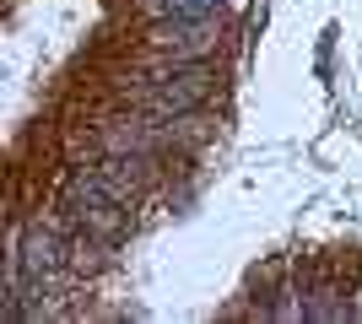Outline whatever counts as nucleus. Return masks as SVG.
<instances>
[{"mask_svg": "<svg viewBox=\"0 0 362 324\" xmlns=\"http://www.w3.org/2000/svg\"><path fill=\"white\" fill-rule=\"evenodd\" d=\"M351 319H362V292H357V303H351Z\"/></svg>", "mask_w": 362, "mask_h": 324, "instance_id": "8", "label": "nucleus"}, {"mask_svg": "<svg viewBox=\"0 0 362 324\" xmlns=\"http://www.w3.org/2000/svg\"><path fill=\"white\" fill-rule=\"evenodd\" d=\"M76 222L81 227H92L98 238H119L124 232V205H71Z\"/></svg>", "mask_w": 362, "mask_h": 324, "instance_id": "5", "label": "nucleus"}, {"mask_svg": "<svg viewBox=\"0 0 362 324\" xmlns=\"http://www.w3.org/2000/svg\"><path fill=\"white\" fill-rule=\"evenodd\" d=\"M222 0H146L151 16H216Z\"/></svg>", "mask_w": 362, "mask_h": 324, "instance_id": "6", "label": "nucleus"}, {"mask_svg": "<svg viewBox=\"0 0 362 324\" xmlns=\"http://www.w3.org/2000/svg\"><path fill=\"white\" fill-rule=\"evenodd\" d=\"M206 92H211V71L200 60H173V71H168V76H151L136 92V103L146 108V114H157V119H184V114H195V108L206 103Z\"/></svg>", "mask_w": 362, "mask_h": 324, "instance_id": "1", "label": "nucleus"}, {"mask_svg": "<svg viewBox=\"0 0 362 324\" xmlns=\"http://www.w3.org/2000/svg\"><path fill=\"white\" fill-rule=\"evenodd\" d=\"M103 152L108 157H136V162H146V157H157L163 152V130H151V124H130V119H119V124H103Z\"/></svg>", "mask_w": 362, "mask_h": 324, "instance_id": "4", "label": "nucleus"}, {"mask_svg": "<svg viewBox=\"0 0 362 324\" xmlns=\"http://www.w3.org/2000/svg\"><path fill=\"white\" fill-rule=\"evenodd\" d=\"M151 49L173 60H206L216 49V16H157Z\"/></svg>", "mask_w": 362, "mask_h": 324, "instance_id": "2", "label": "nucleus"}, {"mask_svg": "<svg viewBox=\"0 0 362 324\" xmlns=\"http://www.w3.org/2000/svg\"><path fill=\"white\" fill-rule=\"evenodd\" d=\"M65 260H71V248L60 244V232L38 222V227H28V238H22V248H16V276H28V281H49Z\"/></svg>", "mask_w": 362, "mask_h": 324, "instance_id": "3", "label": "nucleus"}, {"mask_svg": "<svg viewBox=\"0 0 362 324\" xmlns=\"http://www.w3.org/2000/svg\"><path fill=\"white\" fill-rule=\"evenodd\" d=\"M71 265L76 270H98V265H103V248L92 244V238H76L71 244Z\"/></svg>", "mask_w": 362, "mask_h": 324, "instance_id": "7", "label": "nucleus"}]
</instances>
